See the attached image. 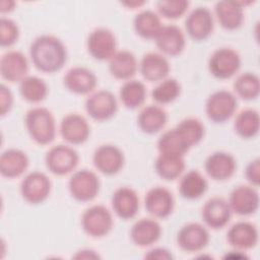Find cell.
<instances>
[{"label": "cell", "mask_w": 260, "mask_h": 260, "mask_svg": "<svg viewBox=\"0 0 260 260\" xmlns=\"http://www.w3.org/2000/svg\"><path fill=\"white\" fill-rule=\"evenodd\" d=\"M29 55L35 67L45 73L61 70L67 60L65 45L60 39L51 35L36 38L29 47Z\"/></svg>", "instance_id": "cell-1"}, {"label": "cell", "mask_w": 260, "mask_h": 260, "mask_svg": "<svg viewBox=\"0 0 260 260\" xmlns=\"http://www.w3.org/2000/svg\"><path fill=\"white\" fill-rule=\"evenodd\" d=\"M24 124L30 138L38 144H49L56 136L55 118L46 108L36 107L28 110L24 117Z\"/></svg>", "instance_id": "cell-2"}, {"label": "cell", "mask_w": 260, "mask_h": 260, "mask_svg": "<svg viewBox=\"0 0 260 260\" xmlns=\"http://www.w3.org/2000/svg\"><path fill=\"white\" fill-rule=\"evenodd\" d=\"M114 220L111 211L104 205H93L84 210L81 226L84 233L92 238L107 236L113 229Z\"/></svg>", "instance_id": "cell-3"}, {"label": "cell", "mask_w": 260, "mask_h": 260, "mask_svg": "<svg viewBox=\"0 0 260 260\" xmlns=\"http://www.w3.org/2000/svg\"><path fill=\"white\" fill-rule=\"evenodd\" d=\"M100 186L96 174L86 169L74 172L68 182L70 195L79 202H88L94 199L99 194Z\"/></svg>", "instance_id": "cell-4"}, {"label": "cell", "mask_w": 260, "mask_h": 260, "mask_svg": "<svg viewBox=\"0 0 260 260\" xmlns=\"http://www.w3.org/2000/svg\"><path fill=\"white\" fill-rule=\"evenodd\" d=\"M238 102L236 95L229 90H217L211 93L205 103L207 118L214 123L228 121L236 112Z\"/></svg>", "instance_id": "cell-5"}, {"label": "cell", "mask_w": 260, "mask_h": 260, "mask_svg": "<svg viewBox=\"0 0 260 260\" xmlns=\"http://www.w3.org/2000/svg\"><path fill=\"white\" fill-rule=\"evenodd\" d=\"M78 160L77 151L64 144L51 147L45 157L47 169L57 176H65L74 171L78 165Z\"/></svg>", "instance_id": "cell-6"}, {"label": "cell", "mask_w": 260, "mask_h": 260, "mask_svg": "<svg viewBox=\"0 0 260 260\" xmlns=\"http://www.w3.org/2000/svg\"><path fill=\"white\" fill-rule=\"evenodd\" d=\"M241 67V57L232 48H219L209 58L208 69L211 75L218 79L233 77Z\"/></svg>", "instance_id": "cell-7"}, {"label": "cell", "mask_w": 260, "mask_h": 260, "mask_svg": "<svg viewBox=\"0 0 260 260\" xmlns=\"http://www.w3.org/2000/svg\"><path fill=\"white\" fill-rule=\"evenodd\" d=\"M85 111L95 121H107L118 111V102L114 93L107 89L92 92L85 101Z\"/></svg>", "instance_id": "cell-8"}, {"label": "cell", "mask_w": 260, "mask_h": 260, "mask_svg": "<svg viewBox=\"0 0 260 260\" xmlns=\"http://www.w3.org/2000/svg\"><path fill=\"white\" fill-rule=\"evenodd\" d=\"M86 48L90 56L95 60H110L117 52L116 37L109 28L98 27L88 35Z\"/></svg>", "instance_id": "cell-9"}, {"label": "cell", "mask_w": 260, "mask_h": 260, "mask_svg": "<svg viewBox=\"0 0 260 260\" xmlns=\"http://www.w3.org/2000/svg\"><path fill=\"white\" fill-rule=\"evenodd\" d=\"M51 181L42 172H31L27 174L20 183V194L22 198L30 204L44 202L51 192Z\"/></svg>", "instance_id": "cell-10"}, {"label": "cell", "mask_w": 260, "mask_h": 260, "mask_svg": "<svg viewBox=\"0 0 260 260\" xmlns=\"http://www.w3.org/2000/svg\"><path fill=\"white\" fill-rule=\"evenodd\" d=\"M185 28L192 40L197 42L204 41L213 31V14L208 8L199 6L193 9L186 17Z\"/></svg>", "instance_id": "cell-11"}, {"label": "cell", "mask_w": 260, "mask_h": 260, "mask_svg": "<svg viewBox=\"0 0 260 260\" xmlns=\"http://www.w3.org/2000/svg\"><path fill=\"white\" fill-rule=\"evenodd\" d=\"M228 203L232 212L241 216L251 215L259 207L258 191L251 185L237 186L231 192Z\"/></svg>", "instance_id": "cell-12"}, {"label": "cell", "mask_w": 260, "mask_h": 260, "mask_svg": "<svg viewBox=\"0 0 260 260\" xmlns=\"http://www.w3.org/2000/svg\"><path fill=\"white\" fill-rule=\"evenodd\" d=\"M209 243L207 229L198 222L183 225L177 235V244L185 252L195 253L203 250Z\"/></svg>", "instance_id": "cell-13"}, {"label": "cell", "mask_w": 260, "mask_h": 260, "mask_svg": "<svg viewBox=\"0 0 260 260\" xmlns=\"http://www.w3.org/2000/svg\"><path fill=\"white\" fill-rule=\"evenodd\" d=\"M124 161L123 151L113 144L99 146L92 156V162L95 169L107 176H113L119 173L124 166Z\"/></svg>", "instance_id": "cell-14"}, {"label": "cell", "mask_w": 260, "mask_h": 260, "mask_svg": "<svg viewBox=\"0 0 260 260\" xmlns=\"http://www.w3.org/2000/svg\"><path fill=\"white\" fill-rule=\"evenodd\" d=\"M146 211L156 218H166L174 210L175 199L172 192L161 186H156L147 191L144 198Z\"/></svg>", "instance_id": "cell-15"}, {"label": "cell", "mask_w": 260, "mask_h": 260, "mask_svg": "<svg viewBox=\"0 0 260 260\" xmlns=\"http://www.w3.org/2000/svg\"><path fill=\"white\" fill-rule=\"evenodd\" d=\"M251 1H218L214 5V14L220 26L228 30L238 29L244 21V7Z\"/></svg>", "instance_id": "cell-16"}, {"label": "cell", "mask_w": 260, "mask_h": 260, "mask_svg": "<svg viewBox=\"0 0 260 260\" xmlns=\"http://www.w3.org/2000/svg\"><path fill=\"white\" fill-rule=\"evenodd\" d=\"M60 133L62 138L70 144L84 143L90 134V127L86 119L76 113L68 114L61 120Z\"/></svg>", "instance_id": "cell-17"}, {"label": "cell", "mask_w": 260, "mask_h": 260, "mask_svg": "<svg viewBox=\"0 0 260 260\" xmlns=\"http://www.w3.org/2000/svg\"><path fill=\"white\" fill-rule=\"evenodd\" d=\"M96 76L88 68L76 66L70 68L64 75L65 87L76 94H87L93 91L96 86Z\"/></svg>", "instance_id": "cell-18"}, {"label": "cell", "mask_w": 260, "mask_h": 260, "mask_svg": "<svg viewBox=\"0 0 260 260\" xmlns=\"http://www.w3.org/2000/svg\"><path fill=\"white\" fill-rule=\"evenodd\" d=\"M201 214L207 226L213 230H219L225 226L231 220L232 210L225 199L212 197L204 203Z\"/></svg>", "instance_id": "cell-19"}, {"label": "cell", "mask_w": 260, "mask_h": 260, "mask_svg": "<svg viewBox=\"0 0 260 260\" xmlns=\"http://www.w3.org/2000/svg\"><path fill=\"white\" fill-rule=\"evenodd\" d=\"M204 169L206 174L214 181H225L235 174L237 161L231 153L215 151L205 159Z\"/></svg>", "instance_id": "cell-20"}, {"label": "cell", "mask_w": 260, "mask_h": 260, "mask_svg": "<svg viewBox=\"0 0 260 260\" xmlns=\"http://www.w3.org/2000/svg\"><path fill=\"white\" fill-rule=\"evenodd\" d=\"M154 42L160 52L172 57L180 55L186 45L184 32L175 24L162 25Z\"/></svg>", "instance_id": "cell-21"}, {"label": "cell", "mask_w": 260, "mask_h": 260, "mask_svg": "<svg viewBox=\"0 0 260 260\" xmlns=\"http://www.w3.org/2000/svg\"><path fill=\"white\" fill-rule=\"evenodd\" d=\"M28 62L24 54L19 51H8L0 60L1 76L10 82L21 81L27 76Z\"/></svg>", "instance_id": "cell-22"}, {"label": "cell", "mask_w": 260, "mask_h": 260, "mask_svg": "<svg viewBox=\"0 0 260 260\" xmlns=\"http://www.w3.org/2000/svg\"><path fill=\"white\" fill-rule=\"evenodd\" d=\"M229 244L239 251L249 250L258 242V230L249 221H239L233 224L226 233Z\"/></svg>", "instance_id": "cell-23"}, {"label": "cell", "mask_w": 260, "mask_h": 260, "mask_svg": "<svg viewBox=\"0 0 260 260\" xmlns=\"http://www.w3.org/2000/svg\"><path fill=\"white\" fill-rule=\"evenodd\" d=\"M111 202L117 216L125 220L133 218L139 209V197L130 187L118 188L113 193Z\"/></svg>", "instance_id": "cell-24"}, {"label": "cell", "mask_w": 260, "mask_h": 260, "mask_svg": "<svg viewBox=\"0 0 260 260\" xmlns=\"http://www.w3.org/2000/svg\"><path fill=\"white\" fill-rule=\"evenodd\" d=\"M138 67L143 78L150 82L166 79L171 70L168 59L164 55L154 52L145 54L142 57Z\"/></svg>", "instance_id": "cell-25"}, {"label": "cell", "mask_w": 260, "mask_h": 260, "mask_svg": "<svg viewBox=\"0 0 260 260\" xmlns=\"http://www.w3.org/2000/svg\"><path fill=\"white\" fill-rule=\"evenodd\" d=\"M161 235L160 224L152 218H141L131 228L130 238L138 247H148L154 244Z\"/></svg>", "instance_id": "cell-26"}, {"label": "cell", "mask_w": 260, "mask_h": 260, "mask_svg": "<svg viewBox=\"0 0 260 260\" xmlns=\"http://www.w3.org/2000/svg\"><path fill=\"white\" fill-rule=\"evenodd\" d=\"M29 164L26 153L17 148H9L2 152L0 156V173L6 178H16L21 176Z\"/></svg>", "instance_id": "cell-27"}, {"label": "cell", "mask_w": 260, "mask_h": 260, "mask_svg": "<svg viewBox=\"0 0 260 260\" xmlns=\"http://www.w3.org/2000/svg\"><path fill=\"white\" fill-rule=\"evenodd\" d=\"M168 122L167 112L157 105L144 107L137 117L140 130L146 134H155L164 129Z\"/></svg>", "instance_id": "cell-28"}, {"label": "cell", "mask_w": 260, "mask_h": 260, "mask_svg": "<svg viewBox=\"0 0 260 260\" xmlns=\"http://www.w3.org/2000/svg\"><path fill=\"white\" fill-rule=\"evenodd\" d=\"M138 69L137 59L130 51H117L109 60V71L117 79L129 80Z\"/></svg>", "instance_id": "cell-29"}, {"label": "cell", "mask_w": 260, "mask_h": 260, "mask_svg": "<svg viewBox=\"0 0 260 260\" xmlns=\"http://www.w3.org/2000/svg\"><path fill=\"white\" fill-rule=\"evenodd\" d=\"M208 188V183L204 176L198 171L191 170L187 172L179 183L180 195L188 200L200 198Z\"/></svg>", "instance_id": "cell-30"}, {"label": "cell", "mask_w": 260, "mask_h": 260, "mask_svg": "<svg viewBox=\"0 0 260 260\" xmlns=\"http://www.w3.org/2000/svg\"><path fill=\"white\" fill-rule=\"evenodd\" d=\"M191 148L177 127L164 132L157 140V149L161 154L181 155Z\"/></svg>", "instance_id": "cell-31"}, {"label": "cell", "mask_w": 260, "mask_h": 260, "mask_svg": "<svg viewBox=\"0 0 260 260\" xmlns=\"http://www.w3.org/2000/svg\"><path fill=\"white\" fill-rule=\"evenodd\" d=\"M135 32L146 40H154L162 27L159 16L151 10H142L133 19Z\"/></svg>", "instance_id": "cell-32"}, {"label": "cell", "mask_w": 260, "mask_h": 260, "mask_svg": "<svg viewBox=\"0 0 260 260\" xmlns=\"http://www.w3.org/2000/svg\"><path fill=\"white\" fill-rule=\"evenodd\" d=\"M184 169L185 160L181 155L159 153L154 162L156 174L165 181H174L178 179L183 174Z\"/></svg>", "instance_id": "cell-33"}, {"label": "cell", "mask_w": 260, "mask_h": 260, "mask_svg": "<svg viewBox=\"0 0 260 260\" xmlns=\"http://www.w3.org/2000/svg\"><path fill=\"white\" fill-rule=\"evenodd\" d=\"M120 101L125 108L134 110L143 105L146 98V87L139 80H127L120 88Z\"/></svg>", "instance_id": "cell-34"}, {"label": "cell", "mask_w": 260, "mask_h": 260, "mask_svg": "<svg viewBox=\"0 0 260 260\" xmlns=\"http://www.w3.org/2000/svg\"><path fill=\"white\" fill-rule=\"evenodd\" d=\"M259 114L254 109L242 110L236 116L234 128L236 133L242 138H253L259 132Z\"/></svg>", "instance_id": "cell-35"}, {"label": "cell", "mask_w": 260, "mask_h": 260, "mask_svg": "<svg viewBox=\"0 0 260 260\" xmlns=\"http://www.w3.org/2000/svg\"><path fill=\"white\" fill-rule=\"evenodd\" d=\"M19 93L28 103H40L48 94V85L40 77L27 75L19 82Z\"/></svg>", "instance_id": "cell-36"}, {"label": "cell", "mask_w": 260, "mask_h": 260, "mask_svg": "<svg viewBox=\"0 0 260 260\" xmlns=\"http://www.w3.org/2000/svg\"><path fill=\"white\" fill-rule=\"evenodd\" d=\"M233 87L239 98L245 101L255 100L260 92L259 77L252 72H245L236 78Z\"/></svg>", "instance_id": "cell-37"}, {"label": "cell", "mask_w": 260, "mask_h": 260, "mask_svg": "<svg viewBox=\"0 0 260 260\" xmlns=\"http://www.w3.org/2000/svg\"><path fill=\"white\" fill-rule=\"evenodd\" d=\"M181 93V85L175 78L161 80L151 91L152 100L160 105H166L176 101Z\"/></svg>", "instance_id": "cell-38"}, {"label": "cell", "mask_w": 260, "mask_h": 260, "mask_svg": "<svg viewBox=\"0 0 260 260\" xmlns=\"http://www.w3.org/2000/svg\"><path fill=\"white\" fill-rule=\"evenodd\" d=\"M176 127L191 147L198 144L204 137V125L197 118H186Z\"/></svg>", "instance_id": "cell-39"}, {"label": "cell", "mask_w": 260, "mask_h": 260, "mask_svg": "<svg viewBox=\"0 0 260 260\" xmlns=\"http://www.w3.org/2000/svg\"><path fill=\"white\" fill-rule=\"evenodd\" d=\"M189 4L186 0H160L156 3V8L162 17L177 19L185 14Z\"/></svg>", "instance_id": "cell-40"}, {"label": "cell", "mask_w": 260, "mask_h": 260, "mask_svg": "<svg viewBox=\"0 0 260 260\" xmlns=\"http://www.w3.org/2000/svg\"><path fill=\"white\" fill-rule=\"evenodd\" d=\"M19 37L17 24L10 18L2 17L0 20V45L10 47L15 44Z\"/></svg>", "instance_id": "cell-41"}, {"label": "cell", "mask_w": 260, "mask_h": 260, "mask_svg": "<svg viewBox=\"0 0 260 260\" xmlns=\"http://www.w3.org/2000/svg\"><path fill=\"white\" fill-rule=\"evenodd\" d=\"M245 177L253 187H258L260 184V159L257 157L251 160L245 170Z\"/></svg>", "instance_id": "cell-42"}, {"label": "cell", "mask_w": 260, "mask_h": 260, "mask_svg": "<svg viewBox=\"0 0 260 260\" xmlns=\"http://www.w3.org/2000/svg\"><path fill=\"white\" fill-rule=\"evenodd\" d=\"M13 104V95L11 90L4 84L0 86V108H1V115L4 116L12 108Z\"/></svg>", "instance_id": "cell-43"}, {"label": "cell", "mask_w": 260, "mask_h": 260, "mask_svg": "<svg viewBox=\"0 0 260 260\" xmlns=\"http://www.w3.org/2000/svg\"><path fill=\"white\" fill-rule=\"evenodd\" d=\"M146 259H157V260H169L173 259L172 254L169 250L165 248H154L148 251V253L145 255Z\"/></svg>", "instance_id": "cell-44"}, {"label": "cell", "mask_w": 260, "mask_h": 260, "mask_svg": "<svg viewBox=\"0 0 260 260\" xmlns=\"http://www.w3.org/2000/svg\"><path fill=\"white\" fill-rule=\"evenodd\" d=\"M100 256L94 253L92 250H81L78 251L77 254L74 256L76 259H92V258H99Z\"/></svg>", "instance_id": "cell-45"}, {"label": "cell", "mask_w": 260, "mask_h": 260, "mask_svg": "<svg viewBox=\"0 0 260 260\" xmlns=\"http://www.w3.org/2000/svg\"><path fill=\"white\" fill-rule=\"evenodd\" d=\"M14 6H15V2L14 1H6V0H3L1 2V12L2 13H6V12H10L14 9Z\"/></svg>", "instance_id": "cell-46"}, {"label": "cell", "mask_w": 260, "mask_h": 260, "mask_svg": "<svg viewBox=\"0 0 260 260\" xmlns=\"http://www.w3.org/2000/svg\"><path fill=\"white\" fill-rule=\"evenodd\" d=\"M144 3H145L144 1H127V2H122L121 4L134 9V8H138V7L142 6Z\"/></svg>", "instance_id": "cell-47"}]
</instances>
